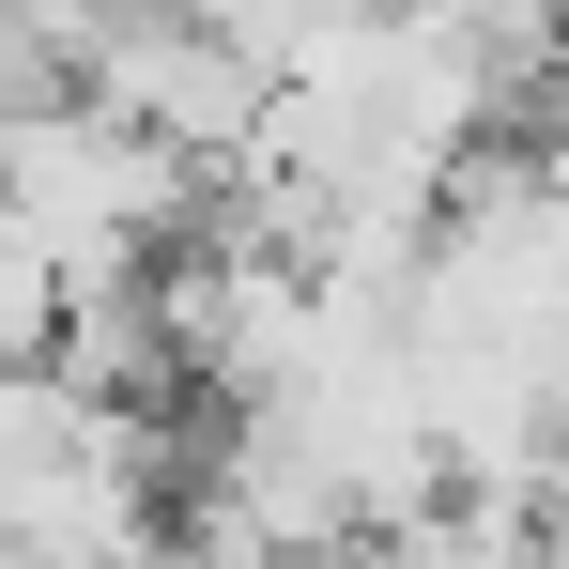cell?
<instances>
[{
  "instance_id": "4",
  "label": "cell",
  "mask_w": 569,
  "mask_h": 569,
  "mask_svg": "<svg viewBox=\"0 0 569 569\" xmlns=\"http://www.w3.org/2000/svg\"><path fill=\"white\" fill-rule=\"evenodd\" d=\"M47 339H62V278H47V247L0 216V370H47Z\"/></svg>"
},
{
  "instance_id": "3",
  "label": "cell",
  "mask_w": 569,
  "mask_h": 569,
  "mask_svg": "<svg viewBox=\"0 0 569 569\" xmlns=\"http://www.w3.org/2000/svg\"><path fill=\"white\" fill-rule=\"evenodd\" d=\"M323 569H555V539H539L523 508H477V492H447V508H416V523L339 539Z\"/></svg>"
},
{
  "instance_id": "5",
  "label": "cell",
  "mask_w": 569,
  "mask_h": 569,
  "mask_svg": "<svg viewBox=\"0 0 569 569\" xmlns=\"http://www.w3.org/2000/svg\"><path fill=\"white\" fill-rule=\"evenodd\" d=\"M0 569H16V555H0Z\"/></svg>"
},
{
  "instance_id": "1",
  "label": "cell",
  "mask_w": 569,
  "mask_h": 569,
  "mask_svg": "<svg viewBox=\"0 0 569 569\" xmlns=\"http://www.w3.org/2000/svg\"><path fill=\"white\" fill-rule=\"evenodd\" d=\"M200 186H216V170L154 154V139L108 123L93 93L16 108V123H0V216L47 247V278H62V292H139V278L200 231Z\"/></svg>"
},
{
  "instance_id": "2",
  "label": "cell",
  "mask_w": 569,
  "mask_h": 569,
  "mask_svg": "<svg viewBox=\"0 0 569 569\" xmlns=\"http://www.w3.org/2000/svg\"><path fill=\"white\" fill-rule=\"evenodd\" d=\"M78 93H93L108 123H139L154 154L216 170V186H231L247 139H262V62H231L186 0H108L93 31H78Z\"/></svg>"
}]
</instances>
